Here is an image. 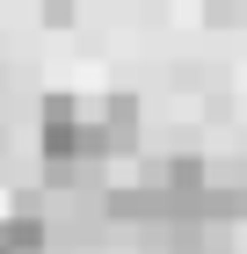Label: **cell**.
<instances>
[{
    "label": "cell",
    "mask_w": 247,
    "mask_h": 254,
    "mask_svg": "<svg viewBox=\"0 0 247 254\" xmlns=\"http://www.w3.org/2000/svg\"><path fill=\"white\" fill-rule=\"evenodd\" d=\"M138 95H44L37 102V153L44 182H73V175H109V160L138 153Z\"/></svg>",
    "instance_id": "cell-1"
},
{
    "label": "cell",
    "mask_w": 247,
    "mask_h": 254,
    "mask_svg": "<svg viewBox=\"0 0 247 254\" xmlns=\"http://www.w3.org/2000/svg\"><path fill=\"white\" fill-rule=\"evenodd\" d=\"M196 211L211 225H240L247 218V160H211L204 167V203Z\"/></svg>",
    "instance_id": "cell-2"
},
{
    "label": "cell",
    "mask_w": 247,
    "mask_h": 254,
    "mask_svg": "<svg viewBox=\"0 0 247 254\" xmlns=\"http://www.w3.org/2000/svg\"><path fill=\"white\" fill-rule=\"evenodd\" d=\"M204 22H218V29H247V0H204Z\"/></svg>",
    "instance_id": "cell-3"
}]
</instances>
